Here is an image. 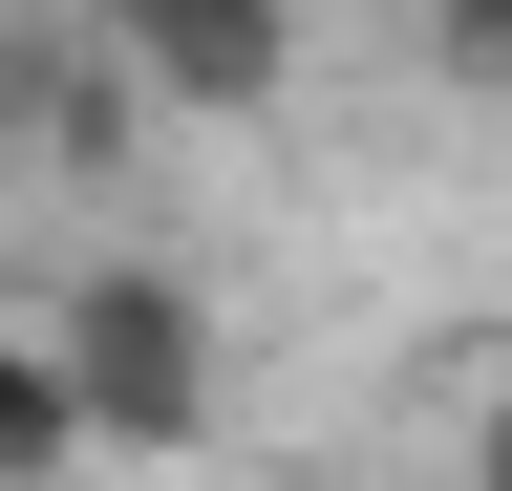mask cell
Segmentation results:
<instances>
[{
    "instance_id": "1",
    "label": "cell",
    "mask_w": 512,
    "mask_h": 491,
    "mask_svg": "<svg viewBox=\"0 0 512 491\" xmlns=\"http://www.w3.org/2000/svg\"><path fill=\"white\" fill-rule=\"evenodd\" d=\"M64 385H86V449H214V299L171 257H86L43 299Z\"/></svg>"
},
{
    "instance_id": "2",
    "label": "cell",
    "mask_w": 512,
    "mask_h": 491,
    "mask_svg": "<svg viewBox=\"0 0 512 491\" xmlns=\"http://www.w3.org/2000/svg\"><path fill=\"white\" fill-rule=\"evenodd\" d=\"M128 43V86L171 107V129H278L299 107V0H86Z\"/></svg>"
},
{
    "instance_id": "3",
    "label": "cell",
    "mask_w": 512,
    "mask_h": 491,
    "mask_svg": "<svg viewBox=\"0 0 512 491\" xmlns=\"http://www.w3.org/2000/svg\"><path fill=\"white\" fill-rule=\"evenodd\" d=\"M0 470H86V385H64L43 299H0Z\"/></svg>"
},
{
    "instance_id": "4",
    "label": "cell",
    "mask_w": 512,
    "mask_h": 491,
    "mask_svg": "<svg viewBox=\"0 0 512 491\" xmlns=\"http://www.w3.org/2000/svg\"><path fill=\"white\" fill-rule=\"evenodd\" d=\"M64 65H86V0H0V171H43Z\"/></svg>"
},
{
    "instance_id": "5",
    "label": "cell",
    "mask_w": 512,
    "mask_h": 491,
    "mask_svg": "<svg viewBox=\"0 0 512 491\" xmlns=\"http://www.w3.org/2000/svg\"><path fill=\"white\" fill-rule=\"evenodd\" d=\"M406 43H427L448 86H512V0H406Z\"/></svg>"
},
{
    "instance_id": "6",
    "label": "cell",
    "mask_w": 512,
    "mask_h": 491,
    "mask_svg": "<svg viewBox=\"0 0 512 491\" xmlns=\"http://www.w3.org/2000/svg\"><path fill=\"white\" fill-rule=\"evenodd\" d=\"M470 470H491V491H512V363H491V406H470Z\"/></svg>"
}]
</instances>
